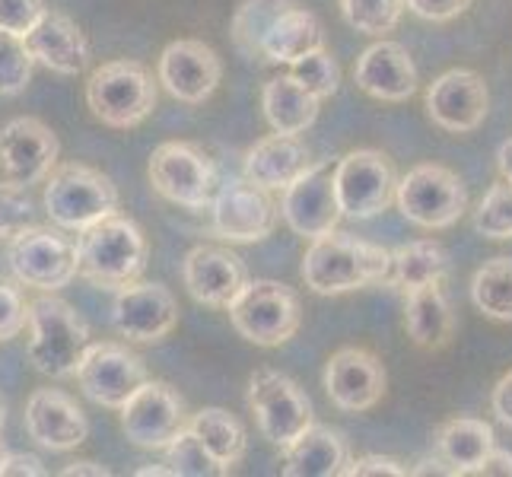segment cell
<instances>
[{"mask_svg": "<svg viewBox=\"0 0 512 477\" xmlns=\"http://www.w3.org/2000/svg\"><path fill=\"white\" fill-rule=\"evenodd\" d=\"M299 271H303V280L312 293L338 296L385 284L388 271H392V252L382 249V245L331 229V233L319 239H309Z\"/></svg>", "mask_w": 512, "mask_h": 477, "instance_id": "cell-1", "label": "cell"}, {"mask_svg": "<svg viewBox=\"0 0 512 477\" xmlns=\"http://www.w3.org/2000/svg\"><path fill=\"white\" fill-rule=\"evenodd\" d=\"M147 258L150 245L144 229L131 217H121L118 210L86 226L77 242V274L102 290H121L140 280L147 271Z\"/></svg>", "mask_w": 512, "mask_h": 477, "instance_id": "cell-2", "label": "cell"}, {"mask_svg": "<svg viewBox=\"0 0 512 477\" xmlns=\"http://www.w3.org/2000/svg\"><path fill=\"white\" fill-rule=\"evenodd\" d=\"M29 363L51 379L77 373L83 350L90 347L86 318L55 293H42L29 303Z\"/></svg>", "mask_w": 512, "mask_h": 477, "instance_id": "cell-3", "label": "cell"}, {"mask_svg": "<svg viewBox=\"0 0 512 477\" xmlns=\"http://www.w3.org/2000/svg\"><path fill=\"white\" fill-rule=\"evenodd\" d=\"M42 204L55 226L83 233L86 226L115 214L121 198L105 172L86 163H58L45 175Z\"/></svg>", "mask_w": 512, "mask_h": 477, "instance_id": "cell-4", "label": "cell"}, {"mask_svg": "<svg viewBox=\"0 0 512 477\" xmlns=\"http://www.w3.org/2000/svg\"><path fill=\"white\" fill-rule=\"evenodd\" d=\"M156 80L140 61H105L86 80V105L109 128H137L156 109Z\"/></svg>", "mask_w": 512, "mask_h": 477, "instance_id": "cell-5", "label": "cell"}, {"mask_svg": "<svg viewBox=\"0 0 512 477\" xmlns=\"http://www.w3.org/2000/svg\"><path fill=\"white\" fill-rule=\"evenodd\" d=\"M226 312L233 328L255 347L287 344L303 322L296 290L280 280H245Z\"/></svg>", "mask_w": 512, "mask_h": 477, "instance_id": "cell-6", "label": "cell"}, {"mask_svg": "<svg viewBox=\"0 0 512 477\" xmlns=\"http://www.w3.org/2000/svg\"><path fill=\"white\" fill-rule=\"evenodd\" d=\"M10 271L23 287L58 293L77 277V242L61 233V226L32 223L10 239Z\"/></svg>", "mask_w": 512, "mask_h": 477, "instance_id": "cell-7", "label": "cell"}, {"mask_svg": "<svg viewBox=\"0 0 512 477\" xmlns=\"http://www.w3.org/2000/svg\"><path fill=\"white\" fill-rule=\"evenodd\" d=\"M395 204L404 220L423 229H449L468 210V188L439 163H420L395 185Z\"/></svg>", "mask_w": 512, "mask_h": 477, "instance_id": "cell-8", "label": "cell"}, {"mask_svg": "<svg viewBox=\"0 0 512 477\" xmlns=\"http://www.w3.org/2000/svg\"><path fill=\"white\" fill-rule=\"evenodd\" d=\"M249 411L255 414L261 436L277 449H287L315 423L309 395L290 376L274 373V369H258L252 376Z\"/></svg>", "mask_w": 512, "mask_h": 477, "instance_id": "cell-9", "label": "cell"}, {"mask_svg": "<svg viewBox=\"0 0 512 477\" xmlns=\"http://www.w3.org/2000/svg\"><path fill=\"white\" fill-rule=\"evenodd\" d=\"M150 182L156 194H163L166 201L204 210L214 201L217 191V169L210 163V156L188 140H166L150 156Z\"/></svg>", "mask_w": 512, "mask_h": 477, "instance_id": "cell-10", "label": "cell"}, {"mask_svg": "<svg viewBox=\"0 0 512 477\" xmlns=\"http://www.w3.org/2000/svg\"><path fill=\"white\" fill-rule=\"evenodd\" d=\"M398 175L392 159L379 150H350L334 163V191L341 214L350 220H373L395 201Z\"/></svg>", "mask_w": 512, "mask_h": 477, "instance_id": "cell-11", "label": "cell"}, {"mask_svg": "<svg viewBox=\"0 0 512 477\" xmlns=\"http://www.w3.org/2000/svg\"><path fill=\"white\" fill-rule=\"evenodd\" d=\"M334 163L338 159H319L309 163L296 179L280 191V217L303 239H319L341 223V204L334 191Z\"/></svg>", "mask_w": 512, "mask_h": 477, "instance_id": "cell-12", "label": "cell"}, {"mask_svg": "<svg viewBox=\"0 0 512 477\" xmlns=\"http://www.w3.org/2000/svg\"><path fill=\"white\" fill-rule=\"evenodd\" d=\"M280 220V207L271 191L252 185L249 179L217 182L214 201H210V223L214 236L223 242H261L274 233Z\"/></svg>", "mask_w": 512, "mask_h": 477, "instance_id": "cell-13", "label": "cell"}, {"mask_svg": "<svg viewBox=\"0 0 512 477\" xmlns=\"http://www.w3.org/2000/svg\"><path fill=\"white\" fill-rule=\"evenodd\" d=\"M74 376L86 398L99 404V408H112V411H118L137 392V385H144L150 379L144 360L118 341H99V344L90 341Z\"/></svg>", "mask_w": 512, "mask_h": 477, "instance_id": "cell-14", "label": "cell"}, {"mask_svg": "<svg viewBox=\"0 0 512 477\" xmlns=\"http://www.w3.org/2000/svg\"><path fill=\"white\" fill-rule=\"evenodd\" d=\"M118 411H121V433L137 449H163L188 423L182 395L172 385L153 379L137 385V392Z\"/></svg>", "mask_w": 512, "mask_h": 477, "instance_id": "cell-15", "label": "cell"}, {"mask_svg": "<svg viewBox=\"0 0 512 477\" xmlns=\"http://www.w3.org/2000/svg\"><path fill=\"white\" fill-rule=\"evenodd\" d=\"M179 325V303L169 287L156 280H134V284L115 290L112 303V328L134 344H156Z\"/></svg>", "mask_w": 512, "mask_h": 477, "instance_id": "cell-16", "label": "cell"}, {"mask_svg": "<svg viewBox=\"0 0 512 477\" xmlns=\"http://www.w3.org/2000/svg\"><path fill=\"white\" fill-rule=\"evenodd\" d=\"M61 144L42 118L20 115L0 128V169L16 185H39L58 166Z\"/></svg>", "mask_w": 512, "mask_h": 477, "instance_id": "cell-17", "label": "cell"}, {"mask_svg": "<svg viewBox=\"0 0 512 477\" xmlns=\"http://www.w3.org/2000/svg\"><path fill=\"white\" fill-rule=\"evenodd\" d=\"M490 112V93L481 74L455 67L427 86V115L436 128L449 134H471L484 125Z\"/></svg>", "mask_w": 512, "mask_h": 477, "instance_id": "cell-18", "label": "cell"}, {"mask_svg": "<svg viewBox=\"0 0 512 477\" xmlns=\"http://www.w3.org/2000/svg\"><path fill=\"white\" fill-rule=\"evenodd\" d=\"M385 366L373 350L341 347L325 363V392L338 411L363 414L373 411L385 395Z\"/></svg>", "mask_w": 512, "mask_h": 477, "instance_id": "cell-19", "label": "cell"}, {"mask_svg": "<svg viewBox=\"0 0 512 477\" xmlns=\"http://www.w3.org/2000/svg\"><path fill=\"white\" fill-rule=\"evenodd\" d=\"M223 80V61L210 45L198 39H179L163 48L160 67H156V83L166 86V93L179 102L201 105L214 96Z\"/></svg>", "mask_w": 512, "mask_h": 477, "instance_id": "cell-20", "label": "cell"}, {"mask_svg": "<svg viewBox=\"0 0 512 477\" xmlns=\"http://www.w3.org/2000/svg\"><path fill=\"white\" fill-rule=\"evenodd\" d=\"M26 433L51 452H70L86 443L90 423L80 404L61 388H35L26 401Z\"/></svg>", "mask_w": 512, "mask_h": 477, "instance_id": "cell-21", "label": "cell"}, {"mask_svg": "<svg viewBox=\"0 0 512 477\" xmlns=\"http://www.w3.org/2000/svg\"><path fill=\"white\" fill-rule=\"evenodd\" d=\"M182 280L191 299L214 309H226L249 280V271H245L242 258L223 249V245H198L182 261Z\"/></svg>", "mask_w": 512, "mask_h": 477, "instance_id": "cell-22", "label": "cell"}, {"mask_svg": "<svg viewBox=\"0 0 512 477\" xmlns=\"http://www.w3.org/2000/svg\"><path fill=\"white\" fill-rule=\"evenodd\" d=\"M353 80L357 86L379 102H404L417 93V67L411 51L401 42L379 39L369 45L353 64Z\"/></svg>", "mask_w": 512, "mask_h": 477, "instance_id": "cell-23", "label": "cell"}, {"mask_svg": "<svg viewBox=\"0 0 512 477\" xmlns=\"http://www.w3.org/2000/svg\"><path fill=\"white\" fill-rule=\"evenodd\" d=\"M26 45L32 51L35 64L64 77H74L90 64V42H86L83 29L58 10H45L26 35Z\"/></svg>", "mask_w": 512, "mask_h": 477, "instance_id": "cell-24", "label": "cell"}, {"mask_svg": "<svg viewBox=\"0 0 512 477\" xmlns=\"http://www.w3.org/2000/svg\"><path fill=\"white\" fill-rule=\"evenodd\" d=\"M312 163L309 147L299 140V134H268L255 147H249L242 159V175L252 185L264 191H284L299 172Z\"/></svg>", "mask_w": 512, "mask_h": 477, "instance_id": "cell-25", "label": "cell"}, {"mask_svg": "<svg viewBox=\"0 0 512 477\" xmlns=\"http://www.w3.org/2000/svg\"><path fill=\"white\" fill-rule=\"evenodd\" d=\"M347 462H350L347 439L338 430L322 427V423H312L303 436H296L284 449L287 477H338L344 474Z\"/></svg>", "mask_w": 512, "mask_h": 477, "instance_id": "cell-26", "label": "cell"}, {"mask_svg": "<svg viewBox=\"0 0 512 477\" xmlns=\"http://www.w3.org/2000/svg\"><path fill=\"white\" fill-rule=\"evenodd\" d=\"M404 296H408V303H404V328H408V338L423 350L446 347L455 334V312L443 290V280L414 287Z\"/></svg>", "mask_w": 512, "mask_h": 477, "instance_id": "cell-27", "label": "cell"}, {"mask_svg": "<svg viewBox=\"0 0 512 477\" xmlns=\"http://www.w3.org/2000/svg\"><path fill=\"white\" fill-rule=\"evenodd\" d=\"M436 455L449 465L452 477L471 474L484 462V455L497 446L493 443V427L481 417H452L433 436Z\"/></svg>", "mask_w": 512, "mask_h": 477, "instance_id": "cell-28", "label": "cell"}, {"mask_svg": "<svg viewBox=\"0 0 512 477\" xmlns=\"http://www.w3.org/2000/svg\"><path fill=\"white\" fill-rule=\"evenodd\" d=\"M319 99L303 90L290 74H280L264 83L261 90V109L268 118L271 131L277 134H303L319 118Z\"/></svg>", "mask_w": 512, "mask_h": 477, "instance_id": "cell-29", "label": "cell"}, {"mask_svg": "<svg viewBox=\"0 0 512 477\" xmlns=\"http://www.w3.org/2000/svg\"><path fill=\"white\" fill-rule=\"evenodd\" d=\"M325 45V32L315 20V13L306 7L290 4L284 13L271 23L268 35L261 42V61L271 64H293L296 58H303L306 51L322 48Z\"/></svg>", "mask_w": 512, "mask_h": 477, "instance_id": "cell-30", "label": "cell"}, {"mask_svg": "<svg viewBox=\"0 0 512 477\" xmlns=\"http://www.w3.org/2000/svg\"><path fill=\"white\" fill-rule=\"evenodd\" d=\"M188 430L214 455V462L223 468V474L233 471L245 458V449H249V439H245V427L239 423V417H233L223 408H201L198 414H191Z\"/></svg>", "mask_w": 512, "mask_h": 477, "instance_id": "cell-31", "label": "cell"}, {"mask_svg": "<svg viewBox=\"0 0 512 477\" xmlns=\"http://www.w3.org/2000/svg\"><path fill=\"white\" fill-rule=\"evenodd\" d=\"M446 274H449V255L443 245L433 239H417L408 245H398L392 252V271H388L385 284L408 293L414 287L446 280Z\"/></svg>", "mask_w": 512, "mask_h": 477, "instance_id": "cell-32", "label": "cell"}, {"mask_svg": "<svg viewBox=\"0 0 512 477\" xmlns=\"http://www.w3.org/2000/svg\"><path fill=\"white\" fill-rule=\"evenodd\" d=\"M471 303L487 318L512 322V258H490L474 271Z\"/></svg>", "mask_w": 512, "mask_h": 477, "instance_id": "cell-33", "label": "cell"}, {"mask_svg": "<svg viewBox=\"0 0 512 477\" xmlns=\"http://www.w3.org/2000/svg\"><path fill=\"white\" fill-rule=\"evenodd\" d=\"M287 7H290V0H242L236 7L233 23H229V35H233V45L245 61L261 58L264 35H268L271 23Z\"/></svg>", "mask_w": 512, "mask_h": 477, "instance_id": "cell-34", "label": "cell"}, {"mask_svg": "<svg viewBox=\"0 0 512 477\" xmlns=\"http://www.w3.org/2000/svg\"><path fill=\"white\" fill-rule=\"evenodd\" d=\"M163 455L175 477H220L223 474V468L214 462V455H210L198 443V436L188 430V423H185V430H179L163 446Z\"/></svg>", "mask_w": 512, "mask_h": 477, "instance_id": "cell-35", "label": "cell"}, {"mask_svg": "<svg viewBox=\"0 0 512 477\" xmlns=\"http://www.w3.org/2000/svg\"><path fill=\"white\" fill-rule=\"evenodd\" d=\"M341 13L350 29L382 39V35L398 29L404 0H341Z\"/></svg>", "mask_w": 512, "mask_h": 477, "instance_id": "cell-36", "label": "cell"}, {"mask_svg": "<svg viewBox=\"0 0 512 477\" xmlns=\"http://www.w3.org/2000/svg\"><path fill=\"white\" fill-rule=\"evenodd\" d=\"M290 77L303 86V90H309L315 99H328V96H334L338 93V83H341V67H338V61H334L328 51H325V45L322 48H312V51H306L303 58H296L293 64H290Z\"/></svg>", "mask_w": 512, "mask_h": 477, "instance_id": "cell-37", "label": "cell"}, {"mask_svg": "<svg viewBox=\"0 0 512 477\" xmlns=\"http://www.w3.org/2000/svg\"><path fill=\"white\" fill-rule=\"evenodd\" d=\"M35 70V58L23 35L0 32V96H20Z\"/></svg>", "mask_w": 512, "mask_h": 477, "instance_id": "cell-38", "label": "cell"}, {"mask_svg": "<svg viewBox=\"0 0 512 477\" xmlns=\"http://www.w3.org/2000/svg\"><path fill=\"white\" fill-rule=\"evenodd\" d=\"M474 229L487 239H512V185H490L484 201L474 210Z\"/></svg>", "mask_w": 512, "mask_h": 477, "instance_id": "cell-39", "label": "cell"}, {"mask_svg": "<svg viewBox=\"0 0 512 477\" xmlns=\"http://www.w3.org/2000/svg\"><path fill=\"white\" fill-rule=\"evenodd\" d=\"M35 223V201L26 185L0 182V239H13Z\"/></svg>", "mask_w": 512, "mask_h": 477, "instance_id": "cell-40", "label": "cell"}, {"mask_svg": "<svg viewBox=\"0 0 512 477\" xmlns=\"http://www.w3.org/2000/svg\"><path fill=\"white\" fill-rule=\"evenodd\" d=\"M26 322H29V306H26L20 287L0 280V341L20 338Z\"/></svg>", "mask_w": 512, "mask_h": 477, "instance_id": "cell-41", "label": "cell"}, {"mask_svg": "<svg viewBox=\"0 0 512 477\" xmlns=\"http://www.w3.org/2000/svg\"><path fill=\"white\" fill-rule=\"evenodd\" d=\"M45 13L42 0H0V32L26 35Z\"/></svg>", "mask_w": 512, "mask_h": 477, "instance_id": "cell-42", "label": "cell"}, {"mask_svg": "<svg viewBox=\"0 0 512 477\" xmlns=\"http://www.w3.org/2000/svg\"><path fill=\"white\" fill-rule=\"evenodd\" d=\"M404 7H408L414 16H420V20L449 23L471 7V0H404Z\"/></svg>", "mask_w": 512, "mask_h": 477, "instance_id": "cell-43", "label": "cell"}, {"mask_svg": "<svg viewBox=\"0 0 512 477\" xmlns=\"http://www.w3.org/2000/svg\"><path fill=\"white\" fill-rule=\"evenodd\" d=\"M411 474L404 468L398 458H388V455H363L357 462H347L344 477H404Z\"/></svg>", "mask_w": 512, "mask_h": 477, "instance_id": "cell-44", "label": "cell"}, {"mask_svg": "<svg viewBox=\"0 0 512 477\" xmlns=\"http://www.w3.org/2000/svg\"><path fill=\"white\" fill-rule=\"evenodd\" d=\"M45 465L39 455L29 452H7L4 462H0V477H42Z\"/></svg>", "mask_w": 512, "mask_h": 477, "instance_id": "cell-45", "label": "cell"}, {"mask_svg": "<svg viewBox=\"0 0 512 477\" xmlns=\"http://www.w3.org/2000/svg\"><path fill=\"white\" fill-rule=\"evenodd\" d=\"M490 408H493V414H497V420L503 423V427L512 430V369H509V373L497 385H493Z\"/></svg>", "mask_w": 512, "mask_h": 477, "instance_id": "cell-46", "label": "cell"}, {"mask_svg": "<svg viewBox=\"0 0 512 477\" xmlns=\"http://www.w3.org/2000/svg\"><path fill=\"white\" fill-rule=\"evenodd\" d=\"M471 474H478V477H490V474H500V477H512V452L506 449H497L493 446L487 455H484V462L474 468Z\"/></svg>", "mask_w": 512, "mask_h": 477, "instance_id": "cell-47", "label": "cell"}, {"mask_svg": "<svg viewBox=\"0 0 512 477\" xmlns=\"http://www.w3.org/2000/svg\"><path fill=\"white\" fill-rule=\"evenodd\" d=\"M411 474H452L449 471V465L443 462V458H439L436 452L433 455H427V458H420L417 462V468H408Z\"/></svg>", "mask_w": 512, "mask_h": 477, "instance_id": "cell-48", "label": "cell"}, {"mask_svg": "<svg viewBox=\"0 0 512 477\" xmlns=\"http://www.w3.org/2000/svg\"><path fill=\"white\" fill-rule=\"evenodd\" d=\"M64 477H80V474H93V477H109L112 471L109 468H102V465H96V462H74V465H67L64 471H61Z\"/></svg>", "mask_w": 512, "mask_h": 477, "instance_id": "cell-49", "label": "cell"}, {"mask_svg": "<svg viewBox=\"0 0 512 477\" xmlns=\"http://www.w3.org/2000/svg\"><path fill=\"white\" fill-rule=\"evenodd\" d=\"M497 169H500V175H503V182L512 185V137L503 140L500 150H497Z\"/></svg>", "mask_w": 512, "mask_h": 477, "instance_id": "cell-50", "label": "cell"}, {"mask_svg": "<svg viewBox=\"0 0 512 477\" xmlns=\"http://www.w3.org/2000/svg\"><path fill=\"white\" fill-rule=\"evenodd\" d=\"M172 468H140L137 477H169Z\"/></svg>", "mask_w": 512, "mask_h": 477, "instance_id": "cell-51", "label": "cell"}, {"mask_svg": "<svg viewBox=\"0 0 512 477\" xmlns=\"http://www.w3.org/2000/svg\"><path fill=\"white\" fill-rule=\"evenodd\" d=\"M4 420H7V404H4V398H0V430H4Z\"/></svg>", "mask_w": 512, "mask_h": 477, "instance_id": "cell-52", "label": "cell"}, {"mask_svg": "<svg viewBox=\"0 0 512 477\" xmlns=\"http://www.w3.org/2000/svg\"><path fill=\"white\" fill-rule=\"evenodd\" d=\"M7 452H10V449L4 446V439H0V462H4V455H7Z\"/></svg>", "mask_w": 512, "mask_h": 477, "instance_id": "cell-53", "label": "cell"}]
</instances>
